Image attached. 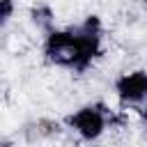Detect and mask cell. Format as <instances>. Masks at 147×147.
<instances>
[{
  "mask_svg": "<svg viewBox=\"0 0 147 147\" xmlns=\"http://www.w3.org/2000/svg\"><path fill=\"white\" fill-rule=\"evenodd\" d=\"M113 94L124 108H140L147 103V69L122 71L113 83Z\"/></svg>",
  "mask_w": 147,
  "mask_h": 147,
  "instance_id": "3",
  "label": "cell"
},
{
  "mask_svg": "<svg viewBox=\"0 0 147 147\" xmlns=\"http://www.w3.org/2000/svg\"><path fill=\"white\" fill-rule=\"evenodd\" d=\"M0 147H14V145H11L9 140H2V145H0Z\"/></svg>",
  "mask_w": 147,
  "mask_h": 147,
  "instance_id": "5",
  "label": "cell"
},
{
  "mask_svg": "<svg viewBox=\"0 0 147 147\" xmlns=\"http://www.w3.org/2000/svg\"><path fill=\"white\" fill-rule=\"evenodd\" d=\"M14 0H0V23L2 25H7L9 21H11V16H14Z\"/></svg>",
  "mask_w": 147,
  "mask_h": 147,
  "instance_id": "4",
  "label": "cell"
},
{
  "mask_svg": "<svg viewBox=\"0 0 147 147\" xmlns=\"http://www.w3.org/2000/svg\"><path fill=\"white\" fill-rule=\"evenodd\" d=\"M46 62L57 69L85 74L103 53V28L99 16H87L78 25L51 28L41 41Z\"/></svg>",
  "mask_w": 147,
  "mask_h": 147,
  "instance_id": "1",
  "label": "cell"
},
{
  "mask_svg": "<svg viewBox=\"0 0 147 147\" xmlns=\"http://www.w3.org/2000/svg\"><path fill=\"white\" fill-rule=\"evenodd\" d=\"M142 115H145V117H147V110H145V113H142Z\"/></svg>",
  "mask_w": 147,
  "mask_h": 147,
  "instance_id": "6",
  "label": "cell"
},
{
  "mask_svg": "<svg viewBox=\"0 0 147 147\" xmlns=\"http://www.w3.org/2000/svg\"><path fill=\"white\" fill-rule=\"evenodd\" d=\"M64 124L80 142L92 145L99 142L110 129V110L106 103H85L74 113H69Z\"/></svg>",
  "mask_w": 147,
  "mask_h": 147,
  "instance_id": "2",
  "label": "cell"
}]
</instances>
